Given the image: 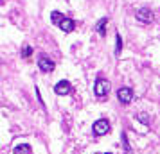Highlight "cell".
Instances as JSON below:
<instances>
[{"instance_id":"1","label":"cell","mask_w":160,"mask_h":154,"mask_svg":"<svg viewBox=\"0 0 160 154\" xmlns=\"http://www.w3.org/2000/svg\"><path fill=\"white\" fill-rule=\"evenodd\" d=\"M110 88H112V84H110L108 79H104V77H97L95 79V84H94V93L97 99H106L110 93Z\"/></svg>"},{"instance_id":"2","label":"cell","mask_w":160,"mask_h":154,"mask_svg":"<svg viewBox=\"0 0 160 154\" xmlns=\"http://www.w3.org/2000/svg\"><path fill=\"white\" fill-rule=\"evenodd\" d=\"M92 131H94L95 136L108 134V133H110V122L106 120V118H99V120H95L94 125H92Z\"/></svg>"},{"instance_id":"3","label":"cell","mask_w":160,"mask_h":154,"mask_svg":"<svg viewBox=\"0 0 160 154\" xmlns=\"http://www.w3.org/2000/svg\"><path fill=\"white\" fill-rule=\"evenodd\" d=\"M38 68L43 73H51L52 70L56 68V63H54L52 59H49L47 56H40V59H38Z\"/></svg>"},{"instance_id":"4","label":"cell","mask_w":160,"mask_h":154,"mask_svg":"<svg viewBox=\"0 0 160 154\" xmlns=\"http://www.w3.org/2000/svg\"><path fill=\"white\" fill-rule=\"evenodd\" d=\"M117 99L122 104H130L131 99H133V90L128 88V86H122V88L117 90Z\"/></svg>"},{"instance_id":"5","label":"cell","mask_w":160,"mask_h":154,"mask_svg":"<svg viewBox=\"0 0 160 154\" xmlns=\"http://www.w3.org/2000/svg\"><path fill=\"white\" fill-rule=\"evenodd\" d=\"M135 16H137V22H140V23H151L153 22V13H151V9H148V7H140Z\"/></svg>"},{"instance_id":"6","label":"cell","mask_w":160,"mask_h":154,"mask_svg":"<svg viewBox=\"0 0 160 154\" xmlns=\"http://www.w3.org/2000/svg\"><path fill=\"white\" fill-rule=\"evenodd\" d=\"M72 91V86H70V82L68 81H59L56 86H54V93L56 95H68Z\"/></svg>"},{"instance_id":"7","label":"cell","mask_w":160,"mask_h":154,"mask_svg":"<svg viewBox=\"0 0 160 154\" xmlns=\"http://www.w3.org/2000/svg\"><path fill=\"white\" fill-rule=\"evenodd\" d=\"M58 25H59V29L63 30V32H72V30L76 29V23H74V20L67 18V16H63V20H61Z\"/></svg>"},{"instance_id":"8","label":"cell","mask_w":160,"mask_h":154,"mask_svg":"<svg viewBox=\"0 0 160 154\" xmlns=\"http://www.w3.org/2000/svg\"><path fill=\"white\" fill-rule=\"evenodd\" d=\"M32 151H31V145H27V143H18V145L13 149V154H31Z\"/></svg>"},{"instance_id":"9","label":"cell","mask_w":160,"mask_h":154,"mask_svg":"<svg viewBox=\"0 0 160 154\" xmlns=\"http://www.w3.org/2000/svg\"><path fill=\"white\" fill-rule=\"evenodd\" d=\"M106 23H108V18H101V20L97 22V25H95V30H97L101 36L106 34Z\"/></svg>"},{"instance_id":"10","label":"cell","mask_w":160,"mask_h":154,"mask_svg":"<svg viewBox=\"0 0 160 154\" xmlns=\"http://www.w3.org/2000/svg\"><path fill=\"white\" fill-rule=\"evenodd\" d=\"M61 20H63V15H61V13H58V11H52V15H51V22L58 25V23L61 22Z\"/></svg>"},{"instance_id":"11","label":"cell","mask_w":160,"mask_h":154,"mask_svg":"<svg viewBox=\"0 0 160 154\" xmlns=\"http://www.w3.org/2000/svg\"><path fill=\"white\" fill-rule=\"evenodd\" d=\"M115 40H117V45H115V56H119V54H121V50H122V38H121V34H117Z\"/></svg>"},{"instance_id":"12","label":"cell","mask_w":160,"mask_h":154,"mask_svg":"<svg viewBox=\"0 0 160 154\" xmlns=\"http://www.w3.org/2000/svg\"><path fill=\"white\" fill-rule=\"evenodd\" d=\"M31 54H32V47L25 45V47H23V50H22V56H23V58H29Z\"/></svg>"},{"instance_id":"13","label":"cell","mask_w":160,"mask_h":154,"mask_svg":"<svg viewBox=\"0 0 160 154\" xmlns=\"http://www.w3.org/2000/svg\"><path fill=\"white\" fill-rule=\"evenodd\" d=\"M137 120L144 122V124H149V118H148V115H146V113H138V115H137Z\"/></svg>"},{"instance_id":"14","label":"cell","mask_w":160,"mask_h":154,"mask_svg":"<svg viewBox=\"0 0 160 154\" xmlns=\"http://www.w3.org/2000/svg\"><path fill=\"white\" fill-rule=\"evenodd\" d=\"M122 143H124L126 152H130V143H128V136H126V133H122Z\"/></svg>"},{"instance_id":"15","label":"cell","mask_w":160,"mask_h":154,"mask_svg":"<svg viewBox=\"0 0 160 154\" xmlns=\"http://www.w3.org/2000/svg\"><path fill=\"white\" fill-rule=\"evenodd\" d=\"M104 154H112V152H104Z\"/></svg>"}]
</instances>
